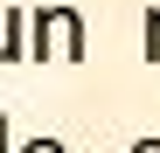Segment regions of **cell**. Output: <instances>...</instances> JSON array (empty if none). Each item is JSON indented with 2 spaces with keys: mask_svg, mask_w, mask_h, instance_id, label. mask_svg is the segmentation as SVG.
<instances>
[{
  "mask_svg": "<svg viewBox=\"0 0 160 153\" xmlns=\"http://www.w3.org/2000/svg\"><path fill=\"white\" fill-rule=\"evenodd\" d=\"M91 28L77 7H35L28 14V63H84Z\"/></svg>",
  "mask_w": 160,
  "mask_h": 153,
  "instance_id": "1",
  "label": "cell"
},
{
  "mask_svg": "<svg viewBox=\"0 0 160 153\" xmlns=\"http://www.w3.org/2000/svg\"><path fill=\"white\" fill-rule=\"evenodd\" d=\"M0 63H28V7L0 14Z\"/></svg>",
  "mask_w": 160,
  "mask_h": 153,
  "instance_id": "2",
  "label": "cell"
},
{
  "mask_svg": "<svg viewBox=\"0 0 160 153\" xmlns=\"http://www.w3.org/2000/svg\"><path fill=\"white\" fill-rule=\"evenodd\" d=\"M146 63H160V7H146Z\"/></svg>",
  "mask_w": 160,
  "mask_h": 153,
  "instance_id": "3",
  "label": "cell"
},
{
  "mask_svg": "<svg viewBox=\"0 0 160 153\" xmlns=\"http://www.w3.org/2000/svg\"><path fill=\"white\" fill-rule=\"evenodd\" d=\"M14 153H70V146H63V139H49V132H42V139H28V146H14Z\"/></svg>",
  "mask_w": 160,
  "mask_h": 153,
  "instance_id": "4",
  "label": "cell"
},
{
  "mask_svg": "<svg viewBox=\"0 0 160 153\" xmlns=\"http://www.w3.org/2000/svg\"><path fill=\"white\" fill-rule=\"evenodd\" d=\"M0 153H14V125H7V111H0Z\"/></svg>",
  "mask_w": 160,
  "mask_h": 153,
  "instance_id": "5",
  "label": "cell"
},
{
  "mask_svg": "<svg viewBox=\"0 0 160 153\" xmlns=\"http://www.w3.org/2000/svg\"><path fill=\"white\" fill-rule=\"evenodd\" d=\"M132 153H160V132H146V139H132Z\"/></svg>",
  "mask_w": 160,
  "mask_h": 153,
  "instance_id": "6",
  "label": "cell"
}]
</instances>
